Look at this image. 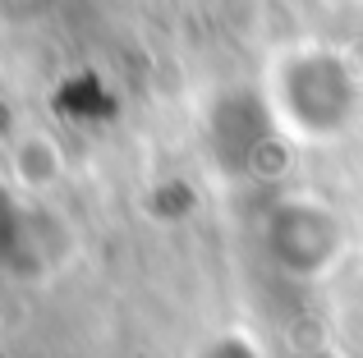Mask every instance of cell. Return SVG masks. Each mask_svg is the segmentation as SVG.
Wrapping results in <instances>:
<instances>
[{
    "mask_svg": "<svg viewBox=\"0 0 363 358\" xmlns=\"http://www.w3.org/2000/svg\"><path fill=\"white\" fill-rule=\"evenodd\" d=\"M285 110L303 134H327L350 115V79L340 74V60L331 55H294L285 64Z\"/></svg>",
    "mask_w": 363,
    "mask_h": 358,
    "instance_id": "cell-1",
    "label": "cell"
}]
</instances>
